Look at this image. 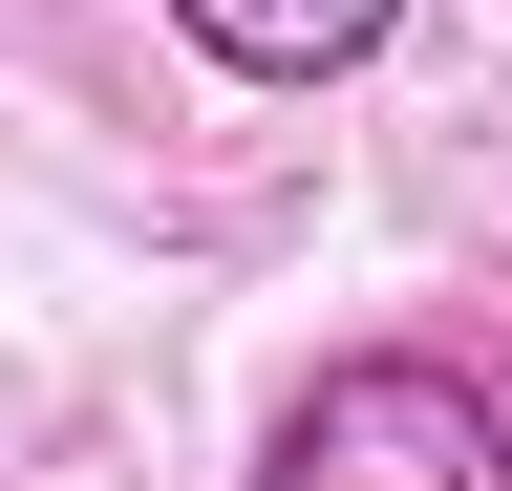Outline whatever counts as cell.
Wrapping results in <instances>:
<instances>
[{
  "label": "cell",
  "mask_w": 512,
  "mask_h": 491,
  "mask_svg": "<svg viewBox=\"0 0 512 491\" xmlns=\"http://www.w3.org/2000/svg\"><path fill=\"white\" fill-rule=\"evenodd\" d=\"M256 491H512V406L470 363H427V342H363V363H320L278 406Z\"/></svg>",
  "instance_id": "6da1fadb"
},
{
  "label": "cell",
  "mask_w": 512,
  "mask_h": 491,
  "mask_svg": "<svg viewBox=\"0 0 512 491\" xmlns=\"http://www.w3.org/2000/svg\"><path fill=\"white\" fill-rule=\"evenodd\" d=\"M171 43L235 65V86H342V65L406 43V0H171Z\"/></svg>",
  "instance_id": "7a4b0ae2"
}]
</instances>
